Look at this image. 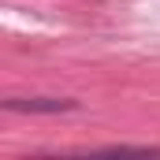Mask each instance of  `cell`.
<instances>
[{"mask_svg": "<svg viewBox=\"0 0 160 160\" xmlns=\"http://www.w3.org/2000/svg\"><path fill=\"white\" fill-rule=\"evenodd\" d=\"M8 108L11 112H75L78 101H67V97H11Z\"/></svg>", "mask_w": 160, "mask_h": 160, "instance_id": "obj_1", "label": "cell"}]
</instances>
